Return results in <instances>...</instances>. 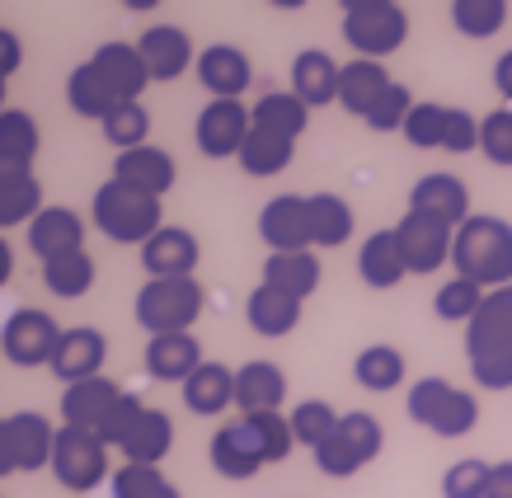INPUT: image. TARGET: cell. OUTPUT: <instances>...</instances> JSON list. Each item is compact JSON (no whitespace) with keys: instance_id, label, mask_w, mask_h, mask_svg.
Instances as JSON below:
<instances>
[{"instance_id":"94428289","label":"cell","mask_w":512,"mask_h":498,"mask_svg":"<svg viewBox=\"0 0 512 498\" xmlns=\"http://www.w3.org/2000/svg\"><path fill=\"white\" fill-rule=\"evenodd\" d=\"M0 113H5V76H0Z\"/></svg>"},{"instance_id":"277c9868","label":"cell","mask_w":512,"mask_h":498,"mask_svg":"<svg viewBox=\"0 0 512 498\" xmlns=\"http://www.w3.org/2000/svg\"><path fill=\"white\" fill-rule=\"evenodd\" d=\"M404 414L428 428L433 437H466L475 433V423H480V400H475V390H461L456 381L447 376H419L414 386H409V400H404Z\"/></svg>"},{"instance_id":"cb8c5ba5","label":"cell","mask_w":512,"mask_h":498,"mask_svg":"<svg viewBox=\"0 0 512 498\" xmlns=\"http://www.w3.org/2000/svg\"><path fill=\"white\" fill-rule=\"evenodd\" d=\"M113 179L141 188V193H151V198H165L174 188V179H179V165H174V156L160 151V146H137V151H123V156L113 160Z\"/></svg>"},{"instance_id":"60d3db41","label":"cell","mask_w":512,"mask_h":498,"mask_svg":"<svg viewBox=\"0 0 512 498\" xmlns=\"http://www.w3.org/2000/svg\"><path fill=\"white\" fill-rule=\"evenodd\" d=\"M113 498H184L160 466H118L109 480Z\"/></svg>"},{"instance_id":"9a60e30c","label":"cell","mask_w":512,"mask_h":498,"mask_svg":"<svg viewBox=\"0 0 512 498\" xmlns=\"http://www.w3.org/2000/svg\"><path fill=\"white\" fill-rule=\"evenodd\" d=\"M137 52L151 80H179L188 66H198V52H193V38L179 24H146L137 38Z\"/></svg>"},{"instance_id":"74e56055","label":"cell","mask_w":512,"mask_h":498,"mask_svg":"<svg viewBox=\"0 0 512 498\" xmlns=\"http://www.w3.org/2000/svg\"><path fill=\"white\" fill-rule=\"evenodd\" d=\"M292 151H296V141L278 137V132H264V127H249L245 151H240V170L249 179H273V174H282L292 165Z\"/></svg>"},{"instance_id":"b9f144b4","label":"cell","mask_w":512,"mask_h":498,"mask_svg":"<svg viewBox=\"0 0 512 498\" xmlns=\"http://www.w3.org/2000/svg\"><path fill=\"white\" fill-rule=\"evenodd\" d=\"M292 419V437H296V447H320V442H329L334 437V428H339V409L329 405V400H301V405L287 414Z\"/></svg>"},{"instance_id":"f1b7e54d","label":"cell","mask_w":512,"mask_h":498,"mask_svg":"<svg viewBox=\"0 0 512 498\" xmlns=\"http://www.w3.org/2000/svg\"><path fill=\"white\" fill-rule=\"evenodd\" d=\"M123 400V390L113 386L109 376H94V381H80V386L62 390V428H85L94 433L99 423L109 419V409Z\"/></svg>"},{"instance_id":"836d02e7","label":"cell","mask_w":512,"mask_h":498,"mask_svg":"<svg viewBox=\"0 0 512 498\" xmlns=\"http://www.w3.org/2000/svg\"><path fill=\"white\" fill-rule=\"evenodd\" d=\"M306 203H311V245L315 249H339L353 240L357 212L348 198H339V193H311Z\"/></svg>"},{"instance_id":"30bf717a","label":"cell","mask_w":512,"mask_h":498,"mask_svg":"<svg viewBox=\"0 0 512 498\" xmlns=\"http://www.w3.org/2000/svg\"><path fill=\"white\" fill-rule=\"evenodd\" d=\"M249 127H254V118L240 99H207V109L193 123V141L207 160H240Z\"/></svg>"},{"instance_id":"4316f807","label":"cell","mask_w":512,"mask_h":498,"mask_svg":"<svg viewBox=\"0 0 512 498\" xmlns=\"http://www.w3.org/2000/svg\"><path fill=\"white\" fill-rule=\"evenodd\" d=\"M235 405V372L226 362H202L198 372L184 381V409L198 419H221Z\"/></svg>"},{"instance_id":"d4e9b609","label":"cell","mask_w":512,"mask_h":498,"mask_svg":"<svg viewBox=\"0 0 512 498\" xmlns=\"http://www.w3.org/2000/svg\"><path fill=\"white\" fill-rule=\"evenodd\" d=\"M301 306H306V301H296V296L259 282V287L245 296V320L259 339H287V334L301 325Z\"/></svg>"},{"instance_id":"681fc988","label":"cell","mask_w":512,"mask_h":498,"mask_svg":"<svg viewBox=\"0 0 512 498\" xmlns=\"http://www.w3.org/2000/svg\"><path fill=\"white\" fill-rule=\"evenodd\" d=\"M414 104H419V99H409V85L395 80V85L372 104V113H367L362 123L372 127V132H404V118L414 113Z\"/></svg>"},{"instance_id":"db71d44e","label":"cell","mask_w":512,"mask_h":498,"mask_svg":"<svg viewBox=\"0 0 512 498\" xmlns=\"http://www.w3.org/2000/svg\"><path fill=\"white\" fill-rule=\"evenodd\" d=\"M24 66V43H19L15 29H0V76L10 80Z\"/></svg>"},{"instance_id":"680465c9","label":"cell","mask_w":512,"mask_h":498,"mask_svg":"<svg viewBox=\"0 0 512 498\" xmlns=\"http://www.w3.org/2000/svg\"><path fill=\"white\" fill-rule=\"evenodd\" d=\"M5 475H19V466H15V447H10V423L0 419V480Z\"/></svg>"},{"instance_id":"7dc6e473","label":"cell","mask_w":512,"mask_h":498,"mask_svg":"<svg viewBox=\"0 0 512 498\" xmlns=\"http://www.w3.org/2000/svg\"><path fill=\"white\" fill-rule=\"evenodd\" d=\"M480 151H484V160H489V165L512 170V109H508V104L480 118Z\"/></svg>"},{"instance_id":"484cf974","label":"cell","mask_w":512,"mask_h":498,"mask_svg":"<svg viewBox=\"0 0 512 498\" xmlns=\"http://www.w3.org/2000/svg\"><path fill=\"white\" fill-rule=\"evenodd\" d=\"M29 249L38 264L62 259L71 249H85V221H80L71 207H43L38 221L29 226Z\"/></svg>"},{"instance_id":"7c38bea8","label":"cell","mask_w":512,"mask_h":498,"mask_svg":"<svg viewBox=\"0 0 512 498\" xmlns=\"http://www.w3.org/2000/svg\"><path fill=\"white\" fill-rule=\"evenodd\" d=\"M259 240L268 245V254H301L311 245V203L301 193H278L268 198L259 212Z\"/></svg>"},{"instance_id":"44dd1931","label":"cell","mask_w":512,"mask_h":498,"mask_svg":"<svg viewBox=\"0 0 512 498\" xmlns=\"http://www.w3.org/2000/svg\"><path fill=\"white\" fill-rule=\"evenodd\" d=\"M202 362L207 358H202L198 334H156V339H146V376L151 381L184 386Z\"/></svg>"},{"instance_id":"f907efd6","label":"cell","mask_w":512,"mask_h":498,"mask_svg":"<svg viewBox=\"0 0 512 498\" xmlns=\"http://www.w3.org/2000/svg\"><path fill=\"white\" fill-rule=\"evenodd\" d=\"M141 414H146V405H141L137 395H127V390H123V400L109 409V419L94 428V437H99L104 447H118V452H123V442L132 437V428L141 423Z\"/></svg>"},{"instance_id":"d590c367","label":"cell","mask_w":512,"mask_h":498,"mask_svg":"<svg viewBox=\"0 0 512 498\" xmlns=\"http://www.w3.org/2000/svg\"><path fill=\"white\" fill-rule=\"evenodd\" d=\"M66 104L71 113L90 118V123H104L113 109H118V94L109 90V80L94 71V62H80L71 76H66Z\"/></svg>"},{"instance_id":"816d5d0a","label":"cell","mask_w":512,"mask_h":498,"mask_svg":"<svg viewBox=\"0 0 512 498\" xmlns=\"http://www.w3.org/2000/svg\"><path fill=\"white\" fill-rule=\"evenodd\" d=\"M442 151H447V156H470V151H480V118L470 109H447Z\"/></svg>"},{"instance_id":"91938a15","label":"cell","mask_w":512,"mask_h":498,"mask_svg":"<svg viewBox=\"0 0 512 498\" xmlns=\"http://www.w3.org/2000/svg\"><path fill=\"white\" fill-rule=\"evenodd\" d=\"M10 278H15V249L0 240V292L10 287Z\"/></svg>"},{"instance_id":"5bb4252c","label":"cell","mask_w":512,"mask_h":498,"mask_svg":"<svg viewBox=\"0 0 512 498\" xmlns=\"http://www.w3.org/2000/svg\"><path fill=\"white\" fill-rule=\"evenodd\" d=\"M409 212H428V217L447 221L451 231H461L475 212H470V188L461 174L451 170H433L423 174L419 184L409 188Z\"/></svg>"},{"instance_id":"9f6ffc18","label":"cell","mask_w":512,"mask_h":498,"mask_svg":"<svg viewBox=\"0 0 512 498\" xmlns=\"http://www.w3.org/2000/svg\"><path fill=\"white\" fill-rule=\"evenodd\" d=\"M484 498H512V461H494V475H489V494Z\"/></svg>"},{"instance_id":"f35d334b","label":"cell","mask_w":512,"mask_h":498,"mask_svg":"<svg viewBox=\"0 0 512 498\" xmlns=\"http://www.w3.org/2000/svg\"><path fill=\"white\" fill-rule=\"evenodd\" d=\"M99 127H104V141L118 156L137 151V146H151V109L146 104H118Z\"/></svg>"},{"instance_id":"f6af8a7d","label":"cell","mask_w":512,"mask_h":498,"mask_svg":"<svg viewBox=\"0 0 512 498\" xmlns=\"http://www.w3.org/2000/svg\"><path fill=\"white\" fill-rule=\"evenodd\" d=\"M43 184H38V174L24 179L15 188H0V231H15V226H33L38 212H43Z\"/></svg>"},{"instance_id":"2e32d148","label":"cell","mask_w":512,"mask_h":498,"mask_svg":"<svg viewBox=\"0 0 512 498\" xmlns=\"http://www.w3.org/2000/svg\"><path fill=\"white\" fill-rule=\"evenodd\" d=\"M202 259L198 235L184 226H165L160 235H151L141 245V273L146 278H193V268Z\"/></svg>"},{"instance_id":"8992f818","label":"cell","mask_w":512,"mask_h":498,"mask_svg":"<svg viewBox=\"0 0 512 498\" xmlns=\"http://www.w3.org/2000/svg\"><path fill=\"white\" fill-rule=\"evenodd\" d=\"M381 447H386V428H381V419L367 414V409H348V414L339 419V428H334V437L320 442L311 456L329 480H353L357 470L372 466L376 456H381Z\"/></svg>"},{"instance_id":"ba28073f","label":"cell","mask_w":512,"mask_h":498,"mask_svg":"<svg viewBox=\"0 0 512 498\" xmlns=\"http://www.w3.org/2000/svg\"><path fill=\"white\" fill-rule=\"evenodd\" d=\"M57 343H62V325L47 311H38V306H19V311H10L5 325H0V353H5L10 367H24V372L52 367Z\"/></svg>"},{"instance_id":"7a4b0ae2","label":"cell","mask_w":512,"mask_h":498,"mask_svg":"<svg viewBox=\"0 0 512 498\" xmlns=\"http://www.w3.org/2000/svg\"><path fill=\"white\" fill-rule=\"evenodd\" d=\"M90 217L113 245H137L141 249L151 235L165 231V203L151 198V193H141V188H132V184H118V179L94 188Z\"/></svg>"},{"instance_id":"d6986e66","label":"cell","mask_w":512,"mask_h":498,"mask_svg":"<svg viewBox=\"0 0 512 498\" xmlns=\"http://www.w3.org/2000/svg\"><path fill=\"white\" fill-rule=\"evenodd\" d=\"M94 71L109 80V90L118 94V104H141V94H146V80H151V71H146V62H141L137 43H99L94 47Z\"/></svg>"},{"instance_id":"8fae6325","label":"cell","mask_w":512,"mask_h":498,"mask_svg":"<svg viewBox=\"0 0 512 498\" xmlns=\"http://www.w3.org/2000/svg\"><path fill=\"white\" fill-rule=\"evenodd\" d=\"M395 235H400V249H404V264L409 273H437V268L451 264V245H456V231L447 221L428 217V212H404L395 221Z\"/></svg>"},{"instance_id":"4dcf8cb0","label":"cell","mask_w":512,"mask_h":498,"mask_svg":"<svg viewBox=\"0 0 512 498\" xmlns=\"http://www.w3.org/2000/svg\"><path fill=\"white\" fill-rule=\"evenodd\" d=\"M390 85H395V80H390L386 62L353 57V62H343V71H339V109L353 113V118H367L372 104L390 90Z\"/></svg>"},{"instance_id":"11a10c76","label":"cell","mask_w":512,"mask_h":498,"mask_svg":"<svg viewBox=\"0 0 512 498\" xmlns=\"http://www.w3.org/2000/svg\"><path fill=\"white\" fill-rule=\"evenodd\" d=\"M24 179H33V165L0 156V188H15V184H24Z\"/></svg>"},{"instance_id":"e575fe53","label":"cell","mask_w":512,"mask_h":498,"mask_svg":"<svg viewBox=\"0 0 512 498\" xmlns=\"http://www.w3.org/2000/svg\"><path fill=\"white\" fill-rule=\"evenodd\" d=\"M249 118H254V127L278 132V137H287V141H301V132L311 127V109H306L292 90H264L254 99Z\"/></svg>"},{"instance_id":"c3c4849f","label":"cell","mask_w":512,"mask_h":498,"mask_svg":"<svg viewBox=\"0 0 512 498\" xmlns=\"http://www.w3.org/2000/svg\"><path fill=\"white\" fill-rule=\"evenodd\" d=\"M489 475H494L489 461L466 456V461L447 466V475H442V498H484L489 494Z\"/></svg>"},{"instance_id":"52a82bcc","label":"cell","mask_w":512,"mask_h":498,"mask_svg":"<svg viewBox=\"0 0 512 498\" xmlns=\"http://www.w3.org/2000/svg\"><path fill=\"white\" fill-rule=\"evenodd\" d=\"M52 480L62 484L66 494H90L109 475V447L85 428H57V447H52Z\"/></svg>"},{"instance_id":"bcb514c9","label":"cell","mask_w":512,"mask_h":498,"mask_svg":"<svg viewBox=\"0 0 512 498\" xmlns=\"http://www.w3.org/2000/svg\"><path fill=\"white\" fill-rule=\"evenodd\" d=\"M442 132H447V104L419 99L414 113L404 118V141H409L414 151H442Z\"/></svg>"},{"instance_id":"ffe728a7","label":"cell","mask_w":512,"mask_h":498,"mask_svg":"<svg viewBox=\"0 0 512 498\" xmlns=\"http://www.w3.org/2000/svg\"><path fill=\"white\" fill-rule=\"evenodd\" d=\"M339 71H343V62H334L325 47H306V52L292 57V94L306 109L339 104Z\"/></svg>"},{"instance_id":"9c48e42d","label":"cell","mask_w":512,"mask_h":498,"mask_svg":"<svg viewBox=\"0 0 512 498\" xmlns=\"http://www.w3.org/2000/svg\"><path fill=\"white\" fill-rule=\"evenodd\" d=\"M207 461L217 470L221 480H254L259 470L268 466V452H264V437L254 428V419H231L221 423L212 442H207Z\"/></svg>"},{"instance_id":"3957f363","label":"cell","mask_w":512,"mask_h":498,"mask_svg":"<svg viewBox=\"0 0 512 498\" xmlns=\"http://www.w3.org/2000/svg\"><path fill=\"white\" fill-rule=\"evenodd\" d=\"M202 311H207V292L198 278H146L137 301H132V315L151 339L156 334H193Z\"/></svg>"},{"instance_id":"603a6c76","label":"cell","mask_w":512,"mask_h":498,"mask_svg":"<svg viewBox=\"0 0 512 498\" xmlns=\"http://www.w3.org/2000/svg\"><path fill=\"white\" fill-rule=\"evenodd\" d=\"M357 278L367 282L372 292H390L409 278V264H404V249H400V235L395 226L386 231H372L357 249Z\"/></svg>"},{"instance_id":"f5cc1de1","label":"cell","mask_w":512,"mask_h":498,"mask_svg":"<svg viewBox=\"0 0 512 498\" xmlns=\"http://www.w3.org/2000/svg\"><path fill=\"white\" fill-rule=\"evenodd\" d=\"M470 381H475L480 390H512V348L508 353L470 358Z\"/></svg>"},{"instance_id":"e0dca14e","label":"cell","mask_w":512,"mask_h":498,"mask_svg":"<svg viewBox=\"0 0 512 498\" xmlns=\"http://www.w3.org/2000/svg\"><path fill=\"white\" fill-rule=\"evenodd\" d=\"M198 80L202 90L212 94V99H240V94L254 85V66H249V57L240 52L235 43H212L198 52Z\"/></svg>"},{"instance_id":"7402d4cb","label":"cell","mask_w":512,"mask_h":498,"mask_svg":"<svg viewBox=\"0 0 512 498\" xmlns=\"http://www.w3.org/2000/svg\"><path fill=\"white\" fill-rule=\"evenodd\" d=\"M512 348V287L484 292L480 315L466 325V358H484V353H508Z\"/></svg>"},{"instance_id":"ac0fdd59","label":"cell","mask_w":512,"mask_h":498,"mask_svg":"<svg viewBox=\"0 0 512 498\" xmlns=\"http://www.w3.org/2000/svg\"><path fill=\"white\" fill-rule=\"evenodd\" d=\"M287 372H282L278 362H245V367H235V409L240 414H282L287 405Z\"/></svg>"},{"instance_id":"ab89813d","label":"cell","mask_w":512,"mask_h":498,"mask_svg":"<svg viewBox=\"0 0 512 498\" xmlns=\"http://www.w3.org/2000/svg\"><path fill=\"white\" fill-rule=\"evenodd\" d=\"M508 0H451V24L466 38H494L508 24Z\"/></svg>"},{"instance_id":"1f68e13d","label":"cell","mask_w":512,"mask_h":498,"mask_svg":"<svg viewBox=\"0 0 512 498\" xmlns=\"http://www.w3.org/2000/svg\"><path fill=\"white\" fill-rule=\"evenodd\" d=\"M404 376H409V362H404V353L395 343H367V348L353 358V381L362 390H372V395L400 390Z\"/></svg>"},{"instance_id":"7bdbcfd3","label":"cell","mask_w":512,"mask_h":498,"mask_svg":"<svg viewBox=\"0 0 512 498\" xmlns=\"http://www.w3.org/2000/svg\"><path fill=\"white\" fill-rule=\"evenodd\" d=\"M480 306H484V287H475L466 278H447L433 296V315L447 320V325H470L480 315Z\"/></svg>"},{"instance_id":"5b68a950","label":"cell","mask_w":512,"mask_h":498,"mask_svg":"<svg viewBox=\"0 0 512 498\" xmlns=\"http://www.w3.org/2000/svg\"><path fill=\"white\" fill-rule=\"evenodd\" d=\"M343 43L367 62H386L390 52H400L409 38V15L400 0H343L339 19Z\"/></svg>"},{"instance_id":"83f0119b","label":"cell","mask_w":512,"mask_h":498,"mask_svg":"<svg viewBox=\"0 0 512 498\" xmlns=\"http://www.w3.org/2000/svg\"><path fill=\"white\" fill-rule=\"evenodd\" d=\"M320 278H325L320 249H301V254H268L264 268H259V282H268V287L296 296V301H306V296L320 292Z\"/></svg>"},{"instance_id":"ee69618b","label":"cell","mask_w":512,"mask_h":498,"mask_svg":"<svg viewBox=\"0 0 512 498\" xmlns=\"http://www.w3.org/2000/svg\"><path fill=\"white\" fill-rule=\"evenodd\" d=\"M38 146H43V132H38V123H33V113H24V109L0 113V156L33 165Z\"/></svg>"},{"instance_id":"d6a6232c","label":"cell","mask_w":512,"mask_h":498,"mask_svg":"<svg viewBox=\"0 0 512 498\" xmlns=\"http://www.w3.org/2000/svg\"><path fill=\"white\" fill-rule=\"evenodd\" d=\"M170 452H174V419L165 414V409L146 405L141 423L132 428V437L123 442V461H127V466H160Z\"/></svg>"},{"instance_id":"f546056e","label":"cell","mask_w":512,"mask_h":498,"mask_svg":"<svg viewBox=\"0 0 512 498\" xmlns=\"http://www.w3.org/2000/svg\"><path fill=\"white\" fill-rule=\"evenodd\" d=\"M10 447H15V466L19 470H47L52 466V447H57V428L47 414L38 409H19L10 414Z\"/></svg>"},{"instance_id":"4fadbf2b","label":"cell","mask_w":512,"mask_h":498,"mask_svg":"<svg viewBox=\"0 0 512 498\" xmlns=\"http://www.w3.org/2000/svg\"><path fill=\"white\" fill-rule=\"evenodd\" d=\"M104 362H109V339H104V329L71 325V329H62L57 358H52V367H47V372L57 376L62 386H80V381L104 376Z\"/></svg>"},{"instance_id":"6f0895ef","label":"cell","mask_w":512,"mask_h":498,"mask_svg":"<svg viewBox=\"0 0 512 498\" xmlns=\"http://www.w3.org/2000/svg\"><path fill=\"white\" fill-rule=\"evenodd\" d=\"M494 90L503 94V104H512V47L494 62Z\"/></svg>"},{"instance_id":"6da1fadb","label":"cell","mask_w":512,"mask_h":498,"mask_svg":"<svg viewBox=\"0 0 512 498\" xmlns=\"http://www.w3.org/2000/svg\"><path fill=\"white\" fill-rule=\"evenodd\" d=\"M451 268H456V278L475 282L484 292L512 287V221L494 217V212H475L456 231Z\"/></svg>"},{"instance_id":"8d00e7d4","label":"cell","mask_w":512,"mask_h":498,"mask_svg":"<svg viewBox=\"0 0 512 498\" xmlns=\"http://www.w3.org/2000/svg\"><path fill=\"white\" fill-rule=\"evenodd\" d=\"M94 278H99V268H94L90 249H71V254H62V259H47L43 264V287L52 296H62V301L90 296Z\"/></svg>"}]
</instances>
